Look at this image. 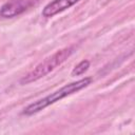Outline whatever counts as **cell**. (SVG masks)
Here are the masks:
<instances>
[{"label":"cell","instance_id":"1","mask_svg":"<svg viewBox=\"0 0 135 135\" xmlns=\"http://www.w3.org/2000/svg\"><path fill=\"white\" fill-rule=\"evenodd\" d=\"M92 82H93L92 77H84V78H81L77 81L68 83V84L63 85L62 88H60L59 90L46 95L45 97L30 103L27 107H25L23 109L21 114L25 115V116H32L36 113H39L42 110H44L45 108L54 104L55 102H57V101L70 96V95H73V94L88 88Z\"/></svg>","mask_w":135,"mask_h":135},{"label":"cell","instance_id":"2","mask_svg":"<svg viewBox=\"0 0 135 135\" xmlns=\"http://www.w3.org/2000/svg\"><path fill=\"white\" fill-rule=\"evenodd\" d=\"M74 52H75L74 46H69V47H64L60 51H57L55 54L45 58L43 61H41L39 64H37L31 72H28L26 75H24L20 79V84H22V85L30 84V83L35 82V81L41 79L42 77L46 76L52 71H54L57 66L61 65Z\"/></svg>","mask_w":135,"mask_h":135},{"label":"cell","instance_id":"3","mask_svg":"<svg viewBox=\"0 0 135 135\" xmlns=\"http://www.w3.org/2000/svg\"><path fill=\"white\" fill-rule=\"evenodd\" d=\"M37 0H8L0 7V16L2 18H14L22 13H24L27 8L34 5Z\"/></svg>","mask_w":135,"mask_h":135},{"label":"cell","instance_id":"4","mask_svg":"<svg viewBox=\"0 0 135 135\" xmlns=\"http://www.w3.org/2000/svg\"><path fill=\"white\" fill-rule=\"evenodd\" d=\"M80 0H53V1L49 2L42 8L41 15L44 18L54 17L55 15H57L59 13H62L63 11L70 8L73 5H75Z\"/></svg>","mask_w":135,"mask_h":135},{"label":"cell","instance_id":"5","mask_svg":"<svg viewBox=\"0 0 135 135\" xmlns=\"http://www.w3.org/2000/svg\"><path fill=\"white\" fill-rule=\"evenodd\" d=\"M90 68V61L84 59V60H81L78 64H76L74 66V69L72 70V73L71 75L72 76H80L82 74H84Z\"/></svg>","mask_w":135,"mask_h":135}]
</instances>
